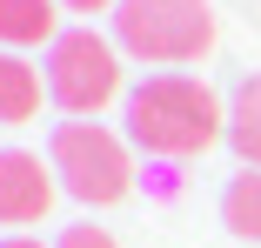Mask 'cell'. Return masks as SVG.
I'll list each match as a JSON object with an SVG mask.
<instances>
[{
  "label": "cell",
  "instance_id": "cell-1",
  "mask_svg": "<svg viewBox=\"0 0 261 248\" xmlns=\"http://www.w3.org/2000/svg\"><path fill=\"white\" fill-rule=\"evenodd\" d=\"M221 128H228L221 101L201 81H188V74H147L127 94V134H134V147H147V155H161V161L201 155Z\"/></svg>",
  "mask_w": 261,
  "mask_h": 248
},
{
  "label": "cell",
  "instance_id": "cell-12",
  "mask_svg": "<svg viewBox=\"0 0 261 248\" xmlns=\"http://www.w3.org/2000/svg\"><path fill=\"white\" fill-rule=\"evenodd\" d=\"M0 248H40V241H27V235H14V241H0Z\"/></svg>",
  "mask_w": 261,
  "mask_h": 248
},
{
  "label": "cell",
  "instance_id": "cell-8",
  "mask_svg": "<svg viewBox=\"0 0 261 248\" xmlns=\"http://www.w3.org/2000/svg\"><path fill=\"white\" fill-rule=\"evenodd\" d=\"M40 114V74L0 47V121H34Z\"/></svg>",
  "mask_w": 261,
  "mask_h": 248
},
{
  "label": "cell",
  "instance_id": "cell-11",
  "mask_svg": "<svg viewBox=\"0 0 261 248\" xmlns=\"http://www.w3.org/2000/svg\"><path fill=\"white\" fill-rule=\"evenodd\" d=\"M74 14H100V7H121V0H67Z\"/></svg>",
  "mask_w": 261,
  "mask_h": 248
},
{
  "label": "cell",
  "instance_id": "cell-2",
  "mask_svg": "<svg viewBox=\"0 0 261 248\" xmlns=\"http://www.w3.org/2000/svg\"><path fill=\"white\" fill-rule=\"evenodd\" d=\"M114 40L134 61H201L215 47V7L207 0H121L114 7Z\"/></svg>",
  "mask_w": 261,
  "mask_h": 248
},
{
  "label": "cell",
  "instance_id": "cell-7",
  "mask_svg": "<svg viewBox=\"0 0 261 248\" xmlns=\"http://www.w3.org/2000/svg\"><path fill=\"white\" fill-rule=\"evenodd\" d=\"M228 141H234V155L261 175V74H248L234 87V108H228Z\"/></svg>",
  "mask_w": 261,
  "mask_h": 248
},
{
  "label": "cell",
  "instance_id": "cell-3",
  "mask_svg": "<svg viewBox=\"0 0 261 248\" xmlns=\"http://www.w3.org/2000/svg\"><path fill=\"white\" fill-rule=\"evenodd\" d=\"M47 168L61 175V188L87 208H108L127 194L134 168H127V147L100 128V121H61L54 128V147H47Z\"/></svg>",
  "mask_w": 261,
  "mask_h": 248
},
{
  "label": "cell",
  "instance_id": "cell-9",
  "mask_svg": "<svg viewBox=\"0 0 261 248\" xmlns=\"http://www.w3.org/2000/svg\"><path fill=\"white\" fill-rule=\"evenodd\" d=\"M221 221H228L241 241L261 248V175H234V181H228V194H221Z\"/></svg>",
  "mask_w": 261,
  "mask_h": 248
},
{
  "label": "cell",
  "instance_id": "cell-4",
  "mask_svg": "<svg viewBox=\"0 0 261 248\" xmlns=\"http://www.w3.org/2000/svg\"><path fill=\"white\" fill-rule=\"evenodd\" d=\"M47 94L67 108V114H94L121 94V54L94 27H74L47 47Z\"/></svg>",
  "mask_w": 261,
  "mask_h": 248
},
{
  "label": "cell",
  "instance_id": "cell-6",
  "mask_svg": "<svg viewBox=\"0 0 261 248\" xmlns=\"http://www.w3.org/2000/svg\"><path fill=\"white\" fill-rule=\"evenodd\" d=\"M47 40L54 47V0H0V47H34Z\"/></svg>",
  "mask_w": 261,
  "mask_h": 248
},
{
  "label": "cell",
  "instance_id": "cell-10",
  "mask_svg": "<svg viewBox=\"0 0 261 248\" xmlns=\"http://www.w3.org/2000/svg\"><path fill=\"white\" fill-rule=\"evenodd\" d=\"M61 248H114V235H100V228H87V221H81V228H67V235H61Z\"/></svg>",
  "mask_w": 261,
  "mask_h": 248
},
{
  "label": "cell",
  "instance_id": "cell-5",
  "mask_svg": "<svg viewBox=\"0 0 261 248\" xmlns=\"http://www.w3.org/2000/svg\"><path fill=\"white\" fill-rule=\"evenodd\" d=\"M54 168H40L27 147H0V221H40L47 202H54Z\"/></svg>",
  "mask_w": 261,
  "mask_h": 248
}]
</instances>
